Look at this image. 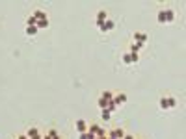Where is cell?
<instances>
[{
    "label": "cell",
    "instance_id": "cell-1",
    "mask_svg": "<svg viewBox=\"0 0 186 139\" xmlns=\"http://www.w3.org/2000/svg\"><path fill=\"white\" fill-rule=\"evenodd\" d=\"M87 132L91 136H95V137H106V132H104V128L101 124H89L87 126Z\"/></svg>",
    "mask_w": 186,
    "mask_h": 139
},
{
    "label": "cell",
    "instance_id": "cell-2",
    "mask_svg": "<svg viewBox=\"0 0 186 139\" xmlns=\"http://www.w3.org/2000/svg\"><path fill=\"white\" fill-rule=\"evenodd\" d=\"M106 137H110V139H123L125 137V130H123V128H114V130H110V132L106 134Z\"/></svg>",
    "mask_w": 186,
    "mask_h": 139
},
{
    "label": "cell",
    "instance_id": "cell-3",
    "mask_svg": "<svg viewBox=\"0 0 186 139\" xmlns=\"http://www.w3.org/2000/svg\"><path fill=\"white\" fill-rule=\"evenodd\" d=\"M147 41H149V35H147L145 32H136V34H134V43H138V45L144 46Z\"/></svg>",
    "mask_w": 186,
    "mask_h": 139
},
{
    "label": "cell",
    "instance_id": "cell-4",
    "mask_svg": "<svg viewBox=\"0 0 186 139\" xmlns=\"http://www.w3.org/2000/svg\"><path fill=\"white\" fill-rule=\"evenodd\" d=\"M75 128H76L78 134H84V132H87V122H86L84 119H78L76 122H75Z\"/></svg>",
    "mask_w": 186,
    "mask_h": 139
},
{
    "label": "cell",
    "instance_id": "cell-5",
    "mask_svg": "<svg viewBox=\"0 0 186 139\" xmlns=\"http://www.w3.org/2000/svg\"><path fill=\"white\" fill-rule=\"evenodd\" d=\"M114 102H116L117 106H121V104H127V102H128V97H127L125 93H116V95H114Z\"/></svg>",
    "mask_w": 186,
    "mask_h": 139
},
{
    "label": "cell",
    "instance_id": "cell-6",
    "mask_svg": "<svg viewBox=\"0 0 186 139\" xmlns=\"http://www.w3.org/2000/svg\"><path fill=\"white\" fill-rule=\"evenodd\" d=\"M26 137H28V139H43L37 128H30V130L26 132Z\"/></svg>",
    "mask_w": 186,
    "mask_h": 139
},
{
    "label": "cell",
    "instance_id": "cell-7",
    "mask_svg": "<svg viewBox=\"0 0 186 139\" xmlns=\"http://www.w3.org/2000/svg\"><path fill=\"white\" fill-rule=\"evenodd\" d=\"M164 15H166V24H171L175 20V11L173 9H164Z\"/></svg>",
    "mask_w": 186,
    "mask_h": 139
},
{
    "label": "cell",
    "instance_id": "cell-8",
    "mask_svg": "<svg viewBox=\"0 0 186 139\" xmlns=\"http://www.w3.org/2000/svg\"><path fill=\"white\" fill-rule=\"evenodd\" d=\"M112 30H116V20L106 19L104 20V32H112Z\"/></svg>",
    "mask_w": 186,
    "mask_h": 139
},
{
    "label": "cell",
    "instance_id": "cell-9",
    "mask_svg": "<svg viewBox=\"0 0 186 139\" xmlns=\"http://www.w3.org/2000/svg\"><path fill=\"white\" fill-rule=\"evenodd\" d=\"M34 19L36 20H45V19H48V17H47V13H45L43 9H36V11H34Z\"/></svg>",
    "mask_w": 186,
    "mask_h": 139
},
{
    "label": "cell",
    "instance_id": "cell-10",
    "mask_svg": "<svg viewBox=\"0 0 186 139\" xmlns=\"http://www.w3.org/2000/svg\"><path fill=\"white\" fill-rule=\"evenodd\" d=\"M117 110H119V106H117V104H116L114 100H110V102H108V106H106V111L114 113V111H117Z\"/></svg>",
    "mask_w": 186,
    "mask_h": 139
},
{
    "label": "cell",
    "instance_id": "cell-11",
    "mask_svg": "<svg viewBox=\"0 0 186 139\" xmlns=\"http://www.w3.org/2000/svg\"><path fill=\"white\" fill-rule=\"evenodd\" d=\"M106 19H108V13H106L104 9H101V11H97V22H104Z\"/></svg>",
    "mask_w": 186,
    "mask_h": 139
},
{
    "label": "cell",
    "instance_id": "cell-12",
    "mask_svg": "<svg viewBox=\"0 0 186 139\" xmlns=\"http://www.w3.org/2000/svg\"><path fill=\"white\" fill-rule=\"evenodd\" d=\"M140 50H142V45H138V43H132V45H130V48H128V52H130V54H138Z\"/></svg>",
    "mask_w": 186,
    "mask_h": 139
},
{
    "label": "cell",
    "instance_id": "cell-13",
    "mask_svg": "<svg viewBox=\"0 0 186 139\" xmlns=\"http://www.w3.org/2000/svg\"><path fill=\"white\" fill-rule=\"evenodd\" d=\"M121 60H123V63H125V65H132V60H130V52H128V50H127V52H123Z\"/></svg>",
    "mask_w": 186,
    "mask_h": 139
},
{
    "label": "cell",
    "instance_id": "cell-14",
    "mask_svg": "<svg viewBox=\"0 0 186 139\" xmlns=\"http://www.w3.org/2000/svg\"><path fill=\"white\" fill-rule=\"evenodd\" d=\"M167 106H169V110H175V108H177V99L167 95Z\"/></svg>",
    "mask_w": 186,
    "mask_h": 139
},
{
    "label": "cell",
    "instance_id": "cell-15",
    "mask_svg": "<svg viewBox=\"0 0 186 139\" xmlns=\"http://www.w3.org/2000/svg\"><path fill=\"white\" fill-rule=\"evenodd\" d=\"M37 32H39V30H37L36 26H26V35H30V37H32V35H36Z\"/></svg>",
    "mask_w": 186,
    "mask_h": 139
},
{
    "label": "cell",
    "instance_id": "cell-16",
    "mask_svg": "<svg viewBox=\"0 0 186 139\" xmlns=\"http://www.w3.org/2000/svg\"><path fill=\"white\" fill-rule=\"evenodd\" d=\"M36 28H37V30H43V28H48V19H45V20H37Z\"/></svg>",
    "mask_w": 186,
    "mask_h": 139
},
{
    "label": "cell",
    "instance_id": "cell-17",
    "mask_svg": "<svg viewBox=\"0 0 186 139\" xmlns=\"http://www.w3.org/2000/svg\"><path fill=\"white\" fill-rule=\"evenodd\" d=\"M114 95H116L114 91H104V93L101 95V97H103L104 100H108V102H110V100H114Z\"/></svg>",
    "mask_w": 186,
    "mask_h": 139
},
{
    "label": "cell",
    "instance_id": "cell-18",
    "mask_svg": "<svg viewBox=\"0 0 186 139\" xmlns=\"http://www.w3.org/2000/svg\"><path fill=\"white\" fill-rule=\"evenodd\" d=\"M97 106H99V110H106V106H108V100H104L103 97H99V100H97Z\"/></svg>",
    "mask_w": 186,
    "mask_h": 139
},
{
    "label": "cell",
    "instance_id": "cell-19",
    "mask_svg": "<svg viewBox=\"0 0 186 139\" xmlns=\"http://www.w3.org/2000/svg\"><path fill=\"white\" fill-rule=\"evenodd\" d=\"M156 20H158L160 24H166V15H164V9H160V11H158V15H156Z\"/></svg>",
    "mask_w": 186,
    "mask_h": 139
},
{
    "label": "cell",
    "instance_id": "cell-20",
    "mask_svg": "<svg viewBox=\"0 0 186 139\" xmlns=\"http://www.w3.org/2000/svg\"><path fill=\"white\" fill-rule=\"evenodd\" d=\"M101 117H103L104 122H108L110 117H112V113H110V111H106V110H101Z\"/></svg>",
    "mask_w": 186,
    "mask_h": 139
},
{
    "label": "cell",
    "instance_id": "cell-21",
    "mask_svg": "<svg viewBox=\"0 0 186 139\" xmlns=\"http://www.w3.org/2000/svg\"><path fill=\"white\" fill-rule=\"evenodd\" d=\"M158 104H160V110H169V106H167V97H162Z\"/></svg>",
    "mask_w": 186,
    "mask_h": 139
},
{
    "label": "cell",
    "instance_id": "cell-22",
    "mask_svg": "<svg viewBox=\"0 0 186 139\" xmlns=\"http://www.w3.org/2000/svg\"><path fill=\"white\" fill-rule=\"evenodd\" d=\"M47 139H60V134H58L56 130H50V132L47 134Z\"/></svg>",
    "mask_w": 186,
    "mask_h": 139
},
{
    "label": "cell",
    "instance_id": "cell-23",
    "mask_svg": "<svg viewBox=\"0 0 186 139\" xmlns=\"http://www.w3.org/2000/svg\"><path fill=\"white\" fill-rule=\"evenodd\" d=\"M37 24V20L34 19V15H30L28 19H26V26H36Z\"/></svg>",
    "mask_w": 186,
    "mask_h": 139
},
{
    "label": "cell",
    "instance_id": "cell-24",
    "mask_svg": "<svg viewBox=\"0 0 186 139\" xmlns=\"http://www.w3.org/2000/svg\"><path fill=\"white\" fill-rule=\"evenodd\" d=\"M80 139H95V136H91L89 132H84V134H80Z\"/></svg>",
    "mask_w": 186,
    "mask_h": 139
},
{
    "label": "cell",
    "instance_id": "cell-25",
    "mask_svg": "<svg viewBox=\"0 0 186 139\" xmlns=\"http://www.w3.org/2000/svg\"><path fill=\"white\" fill-rule=\"evenodd\" d=\"M130 60H132V63H138L140 61V54H130Z\"/></svg>",
    "mask_w": 186,
    "mask_h": 139
},
{
    "label": "cell",
    "instance_id": "cell-26",
    "mask_svg": "<svg viewBox=\"0 0 186 139\" xmlns=\"http://www.w3.org/2000/svg\"><path fill=\"white\" fill-rule=\"evenodd\" d=\"M97 30H101V32H104V22H97Z\"/></svg>",
    "mask_w": 186,
    "mask_h": 139
},
{
    "label": "cell",
    "instance_id": "cell-27",
    "mask_svg": "<svg viewBox=\"0 0 186 139\" xmlns=\"http://www.w3.org/2000/svg\"><path fill=\"white\" fill-rule=\"evenodd\" d=\"M123 139H134V136H130V134H125Z\"/></svg>",
    "mask_w": 186,
    "mask_h": 139
},
{
    "label": "cell",
    "instance_id": "cell-28",
    "mask_svg": "<svg viewBox=\"0 0 186 139\" xmlns=\"http://www.w3.org/2000/svg\"><path fill=\"white\" fill-rule=\"evenodd\" d=\"M17 139H28V137H26V134H24V136H19Z\"/></svg>",
    "mask_w": 186,
    "mask_h": 139
},
{
    "label": "cell",
    "instance_id": "cell-29",
    "mask_svg": "<svg viewBox=\"0 0 186 139\" xmlns=\"http://www.w3.org/2000/svg\"><path fill=\"white\" fill-rule=\"evenodd\" d=\"M95 139H106V137H95Z\"/></svg>",
    "mask_w": 186,
    "mask_h": 139
},
{
    "label": "cell",
    "instance_id": "cell-30",
    "mask_svg": "<svg viewBox=\"0 0 186 139\" xmlns=\"http://www.w3.org/2000/svg\"><path fill=\"white\" fill-rule=\"evenodd\" d=\"M106 139H110V137H106Z\"/></svg>",
    "mask_w": 186,
    "mask_h": 139
}]
</instances>
